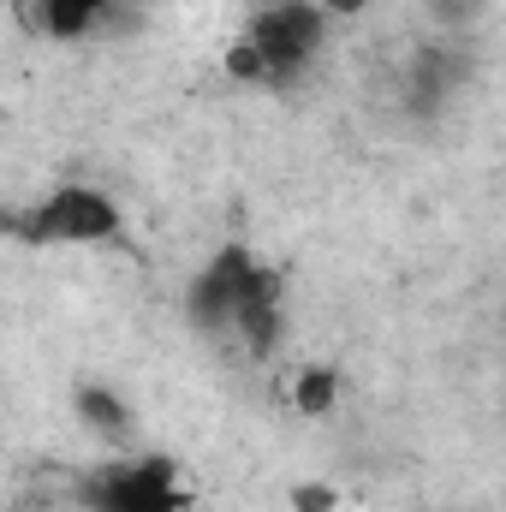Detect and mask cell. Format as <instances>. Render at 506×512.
<instances>
[{
	"instance_id": "6da1fadb",
	"label": "cell",
	"mask_w": 506,
	"mask_h": 512,
	"mask_svg": "<svg viewBox=\"0 0 506 512\" xmlns=\"http://www.w3.org/2000/svg\"><path fill=\"white\" fill-rule=\"evenodd\" d=\"M328 48V18L316 0H262L227 48V78L256 90H298Z\"/></svg>"
},
{
	"instance_id": "7a4b0ae2",
	"label": "cell",
	"mask_w": 506,
	"mask_h": 512,
	"mask_svg": "<svg viewBox=\"0 0 506 512\" xmlns=\"http://www.w3.org/2000/svg\"><path fill=\"white\" fill-rule=\"evenodd\" d=\"M12 239H24L30 251H96L126 239V209L90 179H66L42 191L24 215H12Z\"/></svg>"
},
{
	"instance_id": "3957f363",
	"label": "cell",
	"mask_w": 506,
	"mask_h": 512,
	"mask_svg": "<svg viewBox=\"0 0 506 512\" xmlns=\"http://www.w3.org/2000/svg\"><path fill=\"white\" fill-rule=\"evenodd\" d=\"M84 512H191L179 465L167 453H114L78 477Z\"/></svg>"
},
{
	"instance_id": "277c9868",
	"label": "cell",
	"mask_w": 506,
	"mask_h": 512,
	"mask_svg": "<svg viewBox=\"0 0 506 512\" xmlns=\"http://www.w3.org/2000/svg\"><path fill=\"white\" fill-rule=\"evenodd\" d=\"M262 262L245 245H221L191 280H185V328L203 334V340H227L233 334V310H239V292L251 280V268Z\"/></svg>"
},
{
	"instance_id": "5b68a950",
	"label": "cell",
	"mask_w": 506,
	"mask_h": 512,
	"mask_svg": "<svg viewBox=\"0 0 506 512\" xmlns=\"http://www.w3.org/2000/svg\"><path fill=\"white\" fill-rule=\"evenodd\" d=\"M471 78H477V48H471L465 36L429 42V48H417V54L405 60V72H399V108L417 114V120H435V114L453 108V96H459Z\"/></svg>"
},
{
	"instance_id": "8992f818",
	"label": "cell",
	"mask_w": 506,
	"mask_h": 512,
	"mask_svg": "<svg viewBox=\"0 0 506 512\" xmlns=\"http://www.w3.org/2000/svg\"><path fill=\"white\" fill-rule=\"evenodd\" d=\"M227 340H239L256 364H268V358L286 346V280H280L268 262H256V268H251V280H245V292H239V310H233V334H227Z\"/></svg>"
},
{
	"instance_id": "52a82bcc",
	"label": "cell",
	"mask_w": 506,
	"mask_h": 512,
	"mask_svg": "<svg viewBox=\"0 0 506 512\" xmlns=\"http://www.w3.org/2000/svg\"><path fill=\"white\" fill-rule=\"evenodd\" d=\"M30 12H36V30L48 42H90L108 30L120 0H30Z\"/></svg>"
},
{
	"instance_id": "ba28073f",
	"label": "cell",
	"mask_w": 506,
	"mask_h": 512,
	"mask_svg": "<svg viewBox=\"0 0 506 512\" xmlns=\"http://www.w3.org/2000/svg\"><path fill=\"white\" fill-rule=\"evenodd\" d=\"M72 411H78V423L96 435V441H131L137 435V417H131L126 393L108 382H78L72 387Z\"/></svg>"
},
{
	"instance_id": "9c48e42d",
	"label": "cell",
	"mask_w": 506,
	"mask_h": 512,
	"mask_svg": "<svg viewBox=\"0 0 506 512\" xmlns=\"http://www.w3.org/2000/svg\"><path fill=\"white\" fill-rule=\"evenodd\" d=\"M340 393H346V382H340L334 364H304L298 382H292V411L298 417H334L340 411Z\"/></svg>"
},
{
	"instance_id": "30bf717a",
	"label": "cell",
	"mask_w": 506,
	"mask_h": 512,
	"mask_svg": "<svg viewBox=\"0 0 506 512\" xmlns=\"http://www.w3.org/2000/svg\"><path fill=\"white\" fill-rule=\"evenodd\" d=\"M489 6H495V0H423V12H429L441 30H453V36H471V30L489 18Z\"/></svg>"
},
{
	"instance_id": "8fae6325",
	"label": "cell",
	"mask_w": 506,
	"mask_h": 512,
	"mask_svg": "<svg viewBox=\"0 0 506 512\" xmlns=\"http://www.w3.org/2000/svg\"><path fill=\"white\" fill-rule=\"evenodd\" d=\"M334 507H340V495L328 483H298L292 489V512H334Z\"/></svg>"
},
{
	"instance_id": "7c38bea8",
	"label": "cell",
	"mask_w": 506,
	"mask_h": 512,
	"mask_svg": "<svg viewBox=\"0 0 506 512\" xmlns=\"http://www.w3.org/2000/svg\"><path fill=\"white\" fill-rule=\"evenodd\" d=\"M316 6H322V18L334 24V18H364V6H370V0H316Z\"/></svg>"
},
{
	"instance_id": "4fadbf2b",
	"label": "cell",
	"mask_w": 506,
	"mask_h": 512,
	"mask_svg": "<svg viewBox=\"0 0 506 512\" xmlns=\"http://www.w3.org/2000/svg\"><path fill=\"white\" fill-rule=\"evenodd\" d=\"M120 6H155V0H120Z\"/></svg>"
}]
</instances>
